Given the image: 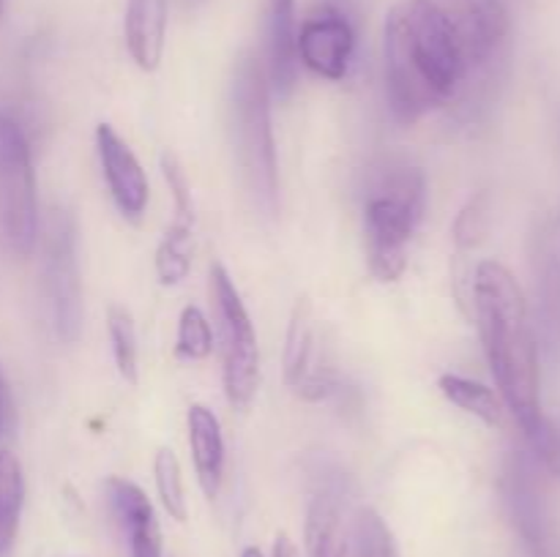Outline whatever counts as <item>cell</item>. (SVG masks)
<instances>
[{"label":"cell","mask_w":560,"mask_h":557,"mask_svg":"<svg viewBox=\"0 0 560 557\" xmlns=\"http://www.w3.org/2000/svg\"><path fill=\"white\" fill-rule=\"evenodd\" d=\"M487 227H490V197H470L468 205H465L463 211L457 213V218H454V244H457L459 249H474V246H479L481 240H485Z\"/></svg>","instance_id":"26"},{"label":"cell","mask_w":560,"mask_h":557,"mask_svg":"<svg viewBox=\"0 0 560 557\" xmlns=\"http://www.w3.org/2000/svg\"><path fill=\"white\" fill-rule=\"evenodd\" d=\"M427 180L416 164L388 162L377 169L364 202L366 262L377 282H397L408 268V244L424 218Z\"/></svg>","instance_id":"3"},{"label":"cell","mask_w":560,"mask_h":557,"mask_svg":"<svg viewBox=\"0 0 560 557\" xmlns=\"http://www.w3.org/2000/svg\"><path fill=\"white\" fill-rule=\"evenodd\" d=\"M438 386H441L443 396L452 404H457L459 410H465L468 415H476L487 426H501L503 402L498 399V393L492 388L481 386V382L463 375H443Z\"/></svg>","instance_id":"21"},{"label":"cell","mask_w":560,"mask_h":557,"mask_svg":"<svg viewBox=\"0 0 560 557\" xmlns=\"http://www.w3.org/2000/svg\"><path fill=\"white\" fill-rule=\"evenodd\" d=\"M213 328L206 311L197 306H186L178 320V336H175V353L186 360H206L213 353Z\"/></svg>","instance_id":"24"},{"label":"cell","mask_w":560,"mask_h":557,"mask_svg":"<svg viewBox=\"0 0 560 557\" xmlns=\"http://www.w3.org/2000/svg\"><path fill=\"white\" fill-rule=\"evenodd\" d=\"M126 47L142 71H156L167 44V0H126Z\"/></svg>","instance_id":"16"},{"label":"cell","mask_w":560,"mask_h":557,"mask_svg":"<svg viewBox=\"0 0 560 557\" xmlns=\"http://www.w3.org/2000/svg\"><path fill=\"white\" fill-rule=\"evenodd\" d=\"M44 273H47L55 328L60 339L77 342L82 331V284L80 262H77V227L66 211H55L49 222Z\"/></svg>","instance_id":"8"},{"label":"cell","mask_w":560,"mask_h":557,"mask_svg":"<svg viewBox=\"0 0 560 557\" xmlns=\"http://www.w3.org/2000/svg\"><path fill=\"white\" fill-rule=\"evenodd\" d=\"M534 271L545 333L550 339V347L560 349V249L547 233L536 240Z\"/></svg>","instance_id":"18"},{"label":"cell","mask_w":560,"mask_h":557,"mask_svg":"<svg viewBox=\"0 0 560 557\" xmlns=\"http://www.w3.org/2000/svg\"><path fill=\"white\" fill-rule=\"evenodd\" d=\"M386 98L399 123H416L441 107L470 74L457 36L430 0H402L383 31Z\"/></svg>","instance_id":"1"},{"label":"cell","mask_w":560,"mask_h":557,"mask_svg":"<svg viewBox=\"0 0 560 557\" xmlns=\"http://www.w3.org/2000/svg\"><path fill=\"white\" fill-rule=\"evenodd\" d=\"M299 20L295 0H266V74L279 96H290L299 82Z\"/></svg>","instance_id":"14"},{"label":"cell","mask_w":560,"mask_h":557,"mask_svg":"<svg viewBox=\"0 0 560 557\" xmlns=\"http://www.w3.org/2000/svg\"><path fill=\"white\" fill-rule=\"evenodd\" d=\"M355 557H399L397 541L383 517L372 508L355 513Z\"/></svg>","instance_id":"25"},{"label":"cell","mask_w":560,"mask_h":557,"mask_svg":"<svg viewBox=\"0 0 560 557\" xmlns=\"http://www.w3.org/2000/svg\"><path fill=\"white\" fill-rule=\"evenodd\" d=\"M186 3H189V5H195V3H200V0H186Z\"/></svg>","instance_id":"32"},{"label":"cell","mask_w":560,"mask_h":557,"mask_svg":"<svg viewBox=\"0 0 560 557\" xmlns=\"http://www.w3.org/2000/svg\"><path fill=\"white\" fill-rule=\"evenodd\" d=\"M3 14H5V0H0V20H3Z\"/></svg>","instance_id":"31"},{"label":"cell","mask_w":560,"mask_h":557,"mask_svg":"<svg viewBox=\"0 0 560 557\" xmlns=\"http://www.w3.org/2000/svg\"><path fill=\"white\" fill-rule=\"evenodd\" d=\"M299 63L315 76L339 82L348 76L355 52V27L334 5H323L299 27Z\"/></svg>","instance_id":"9"},{"label":"cell","mask_w":560,"mask_h":557,"mask_svg":"<svg viewBox=\"0 0 560 557\" xmlns=\"http://www.w3.org/2000/svg\"><path fill=\"white\" fill-rule=\"evenodd\" d=\"M474 306L487 360L503 402L525 437L534 435L545 420V413L539 347L523 287L506 265L487 260L474 273Z\"/></svg>","instance_id":"2"},{"label":"cell","mask_w":560,"mask_h":557,"mask_svg":"<svg viewBox=\"0 0 560 557\" xmlns=\"http://www.w3.org/2000/svg\"><path fill=\"white\" fill-rule=\"evenodd\" d=\"M530 446H534V453L536 459L541 462V467L550 470L552 475H558L560 478V429L556 424H550V420H541L539 429L534 431V435H528Z\"/></svg>","instance_id":"27"},{"label":"cell","mask_w":560,"mask_h":557,"mask_svg":"<svg viewBox=\"0 0 560 557\" xmlns=\"http://www.w3.org/2000/svg\"><path fill=\"white\" fill-rule=\"evenodd\" d=\"M195 254V216L175 213L156 249V276L162 284H180L191 271Z\"/></svg>","instance_id":"19"},{"label":"cell","mask_w":560,"mask_h":557,"mask_svg":"<svg viewBox=\"0 0 560 557\" xmlns=\"http://www.w3.org/2000/svg\"><path fill=\"white\" fill-rule=\"evenodd\" d=\"M503 500L528 557H560V533L534 464L514 453L503 470Z\"/></svg>","instance_id":"7"},{"label":"cell","mask_w":560,"mask_h":557,"mask_svg":"<svg viewBox=\"0 0 560 557\" xmlns=\"http://www.w3.org/2000/svg\"><path fill=\"white\" fill-rule=\"evenodd\" d=\"M457 36L470 71L490 63L509 36V11L503 0H430Z\"/></svg>","instance_id":"10"},{"label":"cell","mask_w":560,"mask_h":557,"mask_svg":"<svg viewBox=\"0 0 560 557\" xmlns=\"http://www.w3.org/2000/svg\"><path fill=\"white\" fill-rule=\"evenodd\" d=\"M241 557H262V552L257 549V546H249V549H244V555Z\"/></svg>","instance_id":"30"},{"label":"cell","mask_w":560,"mask_h":557,"mask_svg":"<svg viewBox=\"0 0 560 557\" xmlns=\"http://www.w3.org/2000/svg\"><path fill=\"white\" fill-rule=\"evenodd\" d=\"M273 557H299V549L284 533H279L277 541H273Z\"/></svg>","instance_id":"28"},{"label":"cell","mask_w":560,"mask_h":557,"mask_svg":"<svg viewBox=\"0 0 560 557\" xmlns=\"http://www.w3.org/2000/svg\"><path fill=\"white\" fill-rule=\"evenodd\" d=\"M266 66L255 55H244L233 82V112L238 131V151L246 178L257 200L268 213L279 205V169L277 145L271 129V104H268Z\"/></svg>","instance_id":"4"},{"label":"cell","mask_w":560,"mask_h":557,"mask_svg":"<svg viewBox=\"0 0 560 557\" xmlns=\"http://www.w3.org/2000/svg\"><path fill=\"white\" fill-rule=\"evenodd\" d=\"M284 380L299 393L301 399L320 402L337 391V377L328 366H320L315 339V320H312V304L299 298L293 317L288 325V339H284Z\"/></svg>","instance_id":"11"},{"label":"cell","mask_w":560,"mask_h":557,"mask_svg":"<svg viewBox=\"0 0 560 557\" xmlns=\"http://www.w3.org/2000/svg\"><path fill=\"white\" fill-rule=\"evenodd\" d=\"M107 331L109 342H113L115 366H118L120 377L135 386L140 380V347H137V328L129 309H124V306H109Z\"/></svg>","instance_id":"22"},{"label":"cell","mask_w":560,"mask_h":557,"mask_svg":"<svg viewBox=\"0 0 560 557\" xmlns=\"http://www.w3.org/2000/svg\"><path fill=\"white\" fill-rule=\"evenodd\" d=\"M107 500L129 541L131 557H162V528L145 491L129 478H107Z\"/></svg>","instance_id":"13"},{"label":"cell","mask_w":560,"mask_h":557,"mask_svg":"<svg viewBox=\"0 0 560 557\" xmlns=\"http://www.w3.org/2000/svg\"><path fill=\"white\" fill-rule=\"evenodd\" d=\"M5 410H9V396H5V382H3V375H0V426H3Z\"/></svg>","instance_id":"29"},{"label":"cell","mask_w":560,"mask_h":557,"mask_svg":"<svg viewBox=\"0 0 560 557\" xmlns=\"http://www.w3.org/2000/svg\"><path fill=\"white\" fill-rule=\"evenodd\" d=\"M558 238H560V227H558Z\"/></svg>","instance_id":"33"},{"label":"cell","mask_w":560,"mask_h":557,"mask_svg":"<svg viewBox=\"0 0 560 557\" xmlns=\"http://www.w3.org/2000/svg\"><path fill=\"white\" fill-rule=\"evenodd\" d=\"M153 473H156V491L162 497V506L175 522H186V495H184V475H180V462L175 457L173 448H159L156 462H153Z\"/></svg>","instance_id":"23"},{"label":"cell","mask_w":560,"mask_h":557,"mask_svg":"<svg viewBox=\"0 0 560 557\" xmlns=\"http://www.w3.org/2000/svg\"><path fill=\"white\" fill-rule=\"evenodd\" d=\"M25 506V475L14 453L0 451V557H11Z\"/></svg>","instance_id":"20"},{"label":"cell","mask_w":560,"mask_h":557,"mask_svg":"<svg viewBox=\"0 0 560 557\" xmlns=\"http://www.w3.org/2000/svg\"><path fill=\"white\" fill-rule=\"evenodd\" d=\"M189 429V451L195 462L197 481H200L206 497H217L224 481V435L217 413L206 404H191L186 415Z\"/></svg>","instance_id":"15"},{"label":"cell","mask_w":560,"mask_h":557,"mask_svg":"<svg viewBox=\"0 0 560 557\" xmlns=\"http://www.w3.org/2000/svg\"><path fill=\"white\" fill-rule=\"evenodd\" d=\"M306 555L310 557H348L342 519V489L323 481L312 495L306 511Z\"/></svg>","instance_id":"17"},{"label":"cell","mask_w":560,"mask_h":557,"mask_svg":"<svg viewBox=\"0 0 560 557\" xmlns=\"http://www.w3.org/2000/svg\"><path fill=\"white\" fill-rule=\"evenodd\" d=\"M96 153L115 208L126 218L137 222L151 200V183H148L145 169L137 162L135 151L126 145L124 137L109 123L96 126Z\"/></svg>","instance_id":"12"},{"label":"cell","mask_w":560,"mask_h":557,"mask_svg":"<svg viewBox=\"0 0 560 557\" xmlns=\"http://www.w3.org/2000/svg\"><path fill=\"white\" fill-rule=\"evenodd\" d=\"M0 233L14 254H31L38 235L33 156L22 126L0 112Z\"/></svg>","instance_id":"6"},{"label":"cell","mask_w":560,"mask_h":557,"mask_svg":"<svg viewBox=\"0 0 560 557\" xmlns=\"http://www.w3.org/2000/svg\"><path fill=\"white\" fill-rule=\"evenodd\" d=\"M211 300L219 325L224 396L230 407L246 410L260 388V347L249 311L222 262L211 265Z\"/></svg>","instance_id":"5"}]
</instances>
